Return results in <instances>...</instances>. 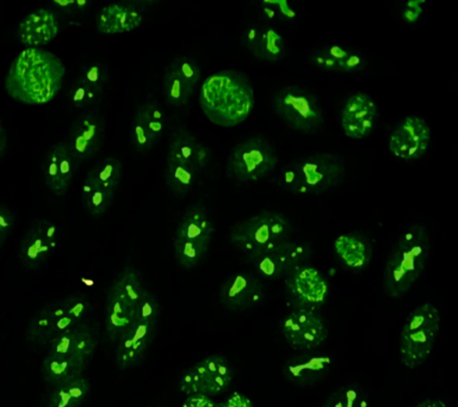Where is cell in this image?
I'll return each instance as SVG.
<instances>
[{"label":"cell","mask_w":458,"mask_h":407,"mask_svg":"<svg viewBox=\"0 0 458 407\" xmlns=\"http://www.w3.org/2000/svg\"><path fill=\"white\" fill-rule=\"evenodd\" d=\"M160 305L156 296L147 292L132 323L129 325L114 343V362L121 370L140 366L156 337Z\"/></svg>","instance_id":"7"},{"label":"cell","mask_w":458,"mask_h":407,"mask_svg":"<svg viewBox=\"0 0 458 407\" xmlns=\"http://www.w3.org/2000/svg\"><path fill=\"white\" fill-rule=\"evenodd\" d=\"M166 116L161 106L154 101L140 106L132 117L131 140L140 152H148L157 144L164 133Z\"/></svg>","instance_id":"24"},{"label":"cell","mask_w":458,"mask_h":407,"mask_svg":"<svg viewBox=\"0 0 458 407\" xmlns=\"http://www.w3.org/2000/svg\"><path fill=\"white\" fill-rule=\"evenodd\" d=\"M275 113L293 130L315 133L324 124L317 98L300 87L283 88L272 99Z\"/></svg>","instance_id":"14"},{"label":"cell","mask_w":458,"mask_h":407,"mask_svg":"<svg viewBox=\"0 0 458 407\" xmlns=\"http://www.w3.org/2000/svg\"><path fill=\"white\" fill-rule=\"evenodd\" d=\"M79 162L66 142H59L47 153L42 171L46 185L56 196L66 194L77 173Z\"/></svg>","instance_id":"25"},{"label":"cell","mask_w":458,"mask_h":407,"mask_svg":"<svg viewBox=\"0 0 458 407\" xmlns=\"http://www.w3.org/2000/svg\"><path fill=\"white\" fill-rule=\"evenodd\" d=\"M53 12L61 13L64 16H75L88 12L91 3L84 2V0H67V2H53Z\"/></svg>","instance_id":"39"},{"label":"cell","mask_w":458,"mask_h":407,"mask_svg":"<svg viewBox=\"0 0 458 407\" xmlns=\"http://www.w3.org/2000/svg\"><path fill=\"white\" fill-rule=\"evenodd\" d=\"M123 165L117 158L107 157L89 170L81 185V201L89 216H104L113 205L120 187Z\"/></svg>","instance_id":"12"},{"label":"cell","mask_w":458,"mask_h":407,"mask_svg":"<svg viewBox=\"0 0 458 407\" xmlns=\"http://www.w3.org/2000/svg\"><path fill=\"white\" fill-rule=\"evenodd\" d=\"M310 255V245L306 242L288 239L275 248L247 259L256 267L260 276L276 280L288 277L293 271L303 267Z\"/></svg>","instance_id":"16"},{"label":"cell","mask_w":458,"mask_h":407,"mask_svg":"<svg viewBox=\"0 0 458 407\" xmlns=\"http://www.w3.org/2000/svg\"><path fill=\"white\" fill-rule=\"evenodd\" d=\"M440 328V313L431 303L417 307L408 316L400 335L401 362L414 369L431 355Z\"/></svg>","instance_id":"11"},{"label":"cell","mask_w":458,"mask_h":407,"mask_svg":"<svg viewBox=\"0 0 458 407\" xmlns=\"http://www.w3.org/2000/svg\"><path fill=\"white\" fill-rule=\"evenodd\" d=\"M89 309L88 299L81 295L47 303L29 321L25 337L34 344L48 345L64 332L85 323Z\"/></svg>","instance_id":"8"},{"label":"cell","mask_w":458,"mask_h":407,"mask_svg":"<svg viewBox=\"0 0 458 407\" xmlns=\"http://www.w3.org/2000/svg\"><path fill=\"white\" fill-rule=\"evenodd\" d=\"M368 399L357 386H345L333 392L324 403V407H367Z\"/></svg>","instance_id":"37"},{"label":"cell","mask_w":458,"mask_h":407,"mask_svg":"<svg viewBox=\"0 0 458 407\" xmlns=\"http://www.w3.org/2000/svg\"><path fill=\"white\" fill-rule=\"evenodd\" d=\"M422 5H424L422 0H411V2H408L403 12V19L408 23L417 22L422 13Z\"/></svg>","instance_id":"41"},{"label":"cell","mask_w":458,"mask_h":407,"mask_svg":"<svg viewBox=\"0 0 458 407\" xmlns=\"http://www.w3.org/2000/svg\"><path fill=\"white\" fill-rule=\"evenodd\" d=\"M377 119V106L363 92L351 95L344 106L340 124L346 137L360 140L374 130Z\"/></svg>","instance_id":"26"},{"label":"cell","mask_w":458,"mask_h":407,"mask_svg":"<svg viewBox=\"0 0 458 407\" xmlns=\"http://www.w3.org/2000/svg\"><path fill=\"white\" fill-rule=\"evenodd\" d=\"M199 103L211 123L220 127H235L252 112L253 89L242 74L221 71L204 81Z\"/></svg>","instance_id":"2"},{"label":"cell","mask_w":458,"mask_h":407,"mask_svg":"<svg viewBox=\"0 0 458 407\" xmlns=\"http://www.w3.org/2000/svg\"><path fill=\"white\" fill-rule=\"evenodd\" d=\"M59 31L56 13L50 9H38L21 21L18 27V38L29 48H38L52 42Z\"/></svg>","instance_id":"28"},{"label":"cell","mask_w":458,"mask_h":407,"mask_svg":"<svg viewBox=\"0 0 458 407\" xmlns=\"http://www.w3.org/2000/svg\"><path fill=\"white\" fill-rule=\"evenodd\" d=\"M282 334L293 348L313 350L327 339V327L320 314L313 309H299L282 321Z\"/></svg>","instance_id":"17"},{"label":"cell","mask_w":458,"mask_h":407,"mask_svg":"<svg viewBox=\"0 0 458 407\" xmlns=\"http://www.w3.org/2000/svg\"><path fill=\"white\" fill-rule=\"evenodd\" d=\"M431 130L424 120L408 116L397 123L389 138V151L396 158L415 160L428 151Z\"/></svg>","instance_id":"20"},{"label":"cell","mask_w":458,"mask_h":407,"mask_svg":"<svg viewBox=\"0 0 458 407\" xmlns=\"http://www.w3.org/2000/svg\"><path fill=\"white\" fill-rule=\"evenodd\" d=\"M64 67L53 53L28 48L11 64L6 74L7 94L25 105H45L63 88Z\"/></svg>","instance_id":"1"},{"label":"cell","mask_w":458,"mask_h":407,"mask_svg":"<svg viewBox=\"0 0 458 407\" xmlns=\"http://www.w3.org/2000/svg\"><path fill=\"white\" fill-rule=\"evenodd\" d=\"M278 163V156L267 139H246L232 149L227 171L233 178L242 182L259 181L268 176Z\"/></svg>","instance_id":"13"},{"label":"cell","mask_w":458,"mask_h":407,"mask_svg":"<svg viewBox=\"0 0 458 407\" xmlns=\"http://www.w3.org/2000/svg\"><path fill=\"white\" fill-rule=\"evenodd\" d=\"M335 251L344 266L352 270L363 269L370 260V249L356 235H340L335 239Z\"/></svg>","instance_id":"36"},{"label":"cell","mask_w":458,"mask_h":407,"mask_svg":"<svg viewBox=\"0 0 458 407\" xmlns=\"http://www.w3.org/2000/svg\"><path fill=\"white\" fill-rule=\"evenodd\" d=\"M415 407H447L445 403L442 402V400L438 399H428L424 400L420 403H418Z\"/></svg>","instance_id":"45"},{"label":"cell","mask_w":458,"mask_h":407,"mask_svg":"<svg viewBox=\"0 0 458 407\" xmlns=\"http://www.w3.org/2000/svg\"><path fill=\"white\" fill-rule=\"evenodd\" d=\"M41 373L50 386L82 377L97 346V335L82 323L50 342Z\"/></svg>","instance_id":"3"},{"label":"cell","mask_w":458,"mask_h":407,"mask_svg":"<svg viewBox=\"0 0 458 407\" xmlns=\"http://www.w3.org/2000/svg\"><path fill=\"white\" fill-rule=\"evenodd\" d=\"M14 226V217L13 212L7 207L0 205V248L9 238Z\"/></svg>","instance_id":"40"},{"label":"cell","mask_w":458,"mask_h":407,"mask_svg":"<svg viewBox=\"0 0 458 407\" xmlns=\"http://www.w3.org/2000/svg\"><path fill=\"white\" fill-rule=\"evenodd\" d=\"M202 77V69L191 58L179 56L172 60L164 76V96L167 105L179 108L191 98Z\"/></svg>","instance_id":"19"},{"label":"cell","mask_w":458,"mask_h":407,"mask_svg":"<svg viewBox=\"0 0 458 407\" xmlns=\"http://www.w3.org/2000/svg\"><path fill=\"white\" fill-rule=\"evenodd\" d=\"M89 382L84 377L54 385L47 399V407H79L88 398Z\"/></svg>","instance_id":"34"},{"label":"cell","mask_w":458,"mask_h":407,"mask_svg":"<svg viewBox=\"0 0 458 407\" xmlns=\"http://www.w3.org/2000/svg\"><path fill=\"white\" fill-rule=\"evenodd\" d=\"M345 165L338 157L317 153L293 160L282 171L283 187L295 195L324 194L342 183Z\"/></svg>","instance_id":"5"},{"label":"cell","mask_w":458,"mask_h":407,"mask_svg":"<svg viewBox=\"0 0 458 407\" xmlns=\"http://www.w3.org/2000/svg\"><path fill=\"white\" fill-rule=\"evenodd\" d=\"M261 5H263L264 15L267 19L286 21L296 17V13L286 0H265Z\"/></svg>","instance_id":"38"},{"label":"cell","mask_w":458,"mask_h":407,"mask_svg":"<svg viewBox=\"0 0 458 407\" xmlns=\"http://www.w3.org/2000/svg\"><path fill=\"white\" fill-rule=\"evenodd\" d=\"M182 407H218L217 403L206 395H190Z\"/></svg>","instance_id":"42"},{"label":"cell","mask_w":458,"mask_h":407,"mask_svg":"<svg viewBox=\"0 0 458 407\" xmlns=\"http://www.w3.org/2000/svg\"><path fill=\"white\" fill-rule=\"evenodd\" d=\"M242 45L250 55L264 62H278L285 55V44L281 35L271 28L256 24L243 31Z\"/></svg>","instance_id":"31"},{"label":"cell","mask_w":458,"mask_h":407,"mask_svg":"<svg viewBox=\"0 0 458 407\" xmlns=\"http://www.w3.org/2000/svg\"><path fill=\"white\" fill-rule=\"evenodd\" d=\"M293 225L288 217L276 212H263L233 226L229 241L235 249L250 259L288 241Z\"/></svg>","instance_id":"9"},{"label":"cell","mask_w":458,"mask_h":407,"mask_svg":"<svg viewBox=\"0 0 458 407\" xmlns=\"http://www.w3.org/2000/svg\"><path fill=\"white\" fill-rule=\"evenodd\" d=\"M311 63L318 69L335 73H353L364 69V59L360 53L339 45L318 48L311 55Z\"/></svg>","instance_id":"33"},{"label":"cell","mask_w":458,"mask_h":407,"mask_svg":"<svg viewBox=\"0 0 458 407\" xmlns=\"http://www.w3.org/2000/svg\"><path fill=\"white\" fill-rule=\"evenodd\" d=\"M221 407H253V403L246 396L234 393V394L225 400Z\"/></svg>","instance_id":"43"},{"label":"cell","mask_w":458,"mask_h":407,"mask_svg":"<svg viewBox=\"0 0 458 407\" xmlns=\"http://www.w3.org/2000/svg\"><path fill=\"white\" fill-rule=\"evenodd\" d=\"M220 301L231 312H242L256 307L264 298V285L250 273H236L220 288Z\"/></svg>","instance_id":"22"},{"label":"cell","mask_w":458,"mask_h":407,"mask_svg":"<svg viewBox=\"0 0 458 407\" xmlns=\"http://www.w3.org/2000/svg\"><path fill=\"white\" fill-rule=\"evenodd\" d=\"M331 367V359L322 353H303L293 356L283 366V375L297 386H310L321 381Z\"/></svg>","instance_id":"30"},{"label":"cell","mask_w":458,"mask_h":407,"mask_svg":"<svg viewBox=\"0 0 458 407\" xmlns=\"http://www.w3.org/2000/svg\"><path fill=\"white\" fill-rule=\"evenodd\" d=\"M107 83V69L103 64L91 63L82 67L72 84L70 103L74 109L84 110L98 105Z\"/></svg>","instance_id":"27"},{"label":"cell","mask_w":458,"mask_h":407,"mask_svg":"<svg viewBox=\"0 0 458 407\" xmlns=\"http://www.w3.org/2000/svg\"><path fill=\"white\" fill-rule=\"evenodd\" d=\"M7 149V134L5 128H4L2 121H0V157L4 156V153Z\"/></svg>","instance_id":"44"},{"label":"cell","mask_w":458,"mask_h":407,"mask_svg":"<svg viewBox=\"0 0 458 407\" xmlns=\"http://www.w3.org/2000/svg\"><path fill=\"white\" fill-rule=\"evenodd\" d=\"M143 16L138 8L131 4H111L104 6L97 13V30L102 34H123L141 26Z\"/></svg>","instance_id":"32"},{"label":"cell","mask_w":458,"mask_h":407,"mask_svg":"<svg viewBox=\"0 0 458 407\" xmlns=\"http://www.w3.org/2000/svg\"><path fill=\"white\" fill-rule=\"evenodd\" d=\"M167 157L188 164L200 174L209 165L211 152L189 131L175 128L168 139Z\"/></svg>","instance_id":"29"},{"label":"cell","mask_w":458,"mask_h":407,"mask_svg":"<svg viewBox=\"0 0 458 407\" xmlns=\"http://www.w3.org/2000/svg\"><path fill=\"white\" fill-rule=\"evenodd\" d=\"M199 171L181 160L166 158L165 181L171 194L178 199H184L195 188L199 177Z\"/></svg>","instance_id":"35"},{"label":"cell","mask_w":458,"mask_h":407,"mask_svg":"<svg viewBox=\"0 0 458 407\" xmlns=\"http://www.w3.org/2000/svg\"><path fill=\"white\" fill-rule=\"evenodd\" d=\"M106 140V123L96 112H86L72 123L66 144L79 163L93 158Z\"/></svg>","instance_id":"18"},{"label":"cell","mask_w":458,"mask_h":407,"mask_svg":"<svg viewBox=\"0 0 458 407\" xmlns=\"http://www.w3.org/2000/svg\"><path fill=\"white\" fill-rule=\"evenodd\" d=\"M429 235L421 225H414L394 245L386 259L383 285L390 298L406 294L421 276L428 259Z\"/></svg>","instance_id":"4"},{"label":"cell","mask_w":458,"mask_h":407,"mask_svg":"<svg viewBox=\"0 0 458 407\" xmlns=\"http://www.w3.org/2000/svg\"><path fill=\"white\" fill-rule=\"evenodd\" d=\"M285 285L290 298L300 306V309H314L322 305L327 299V281L315 267H299L286 277Z\"/></svg>","instance_id":"23"},{"label":"cell","mask_w":458,"mask_h":407,"mask_svg":"<svg viewBox=\"0 0 458 407\" xmlns=\"http://www.w3.org/2000/svg\"><path fill=\"white\" fill-rule=\"evenodd\" d=\"M141 274L134 267H125L107 289L104 319L110 342L116 343L122 332L132 323L147 294Z\"/></svg>","instance_id":"6"},{"label":"cell","mask_w":458,"mask_h":407,"mask_svg":"<svg viewBox=\"0 0 458 407\" xmlns=\"http://www.w3.org/2000/svg\"><path fill=\"white\" fill-rule=\"evenodd\" d=\"M233 368L225 356L204 357L189 368L181 378V391L186 395H217L229 387Z\"/></svg>","instance_id":"15"},{"label":"cell","mask_w":458,"mask_h":407,"mask_svg":"<svg viewBox=\"0 0 458 407\" xmlns=\"http://www.w3.org/2000/svg\"><path fill=\"white\" fill-rule=\"evenodd\" d=\"M214 237V223L199 203L190 206L179 220L174 237L175 260L182 269H192L206 259Z\"/></svg>","instance_id":"10"},{"label":"cell","mask_w":458,"mask_h":407,"mask_svg":"<svg viewBox=\"0 0 458 407\" xmlns=\"http://www.w3.org/2000/svg\"><path fill=\"white\" fill-rule=\"evenodd\" d=\"M59 244V230L52 221L38 220L24 234L20 245V260L29 270L41 267Z\"/></svg>","instance_id":"21"}]
</instances>
